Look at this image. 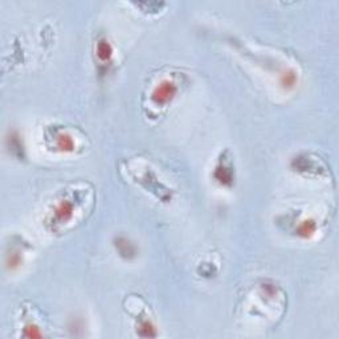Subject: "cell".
Listing matches in <instances>:
<instances>
[{
	"instance_id": "1",
	"label": "cell",
	"mask_w": 339,
	"mask_h": 339,
	"mask_svg": "<svg viewBox=\"0 0 339 339\" xmlns=\"http://www.w3.org/2000/svg\"><path fill=\"white\" fill-rule=\"evenodd\" d=\"M178 88L170 80H164L159 85L154 89L153 94H151V100L157 104V105H166L168 102H171L172 98L177 94Z\"/></svg>"
},
{
	"instance_id": "2",
	"label": "cell",
	"mask_w": 339,
	"mask_h": 339,
	"mask_svg": "<svg viewBox=\"0 0 339 339\" xmlns=\"http://www.w3.org/2000/svg\"><path fill=\"white\" fill-rule=\"evenodd\" d=\"M73 216V203L72 200H62L56 206L53 211V219L57 224H64Z\"/></svg>"
},
{
	"instance_id": "3",
	"label": "cell",
	"mask_w": 339,
	"mask_h": 339,
	"mask_svg": "<svg viewBox=\"0 0 339 339\" xmlns=\"http://www.w3.org/2000/svg\"><path fill=\"white\" fill-rule=\"evenodd\" d=\"M56 147L60 151H64V153H72L73 150L76 148V143H74V141L69 134L60 133L56 135Z\"/></svg>"
},
{
	"instance_id": "4",
	"label": "cell",
	"mask_w": 339,
	"mask_h": 339,
	"mask_svg": "<svg viewBox=\"0 0 339 339\" xmlns=\"http://www.w3.org/2000/svg\"><path fill=\"white\" fill-rule=\"evenodd\" d=\"M97 56L100 58L101 61H109L111 56H113V48L109 44L107 40L102 38L97 44Z\"/></svg>"
},
{
	"instance_id": "5",
	"label": "cell",
	"mask_w": 339,
	"mask_h": 339,
	"mask_svg": "<svg viewBox=\"0 0 339 339\" xmlns=\"http://www.w3.org/2000/svg\"><path fill=\"white\" fill-rule=\"evenodd\" d=\"M315 230H317V224H315L314 220H305V221H302L301 224H300V227H298V230H297V233L300 234L301 237H305V239H307V237H311L313 234L315 233Z\"/></svg>"
},
{
	"instance_id": "6",
	"label": "cell",
	"mask_w": 339,
	"mask_h": 339,
	"mask_svg": "<svg viewBox=\"0 0 339 339\" xmlns=\"http://www.w3.org/2000/svg\"><path fill=\"white\" fill-rule=\"evenodd\" d=\"M281 84H282V86H285L286 89H291V88H294L297 84L296 73L293 72V71H289V72L284 73V76H282V78H281Z\"/></svg>"
}]
</instances>
